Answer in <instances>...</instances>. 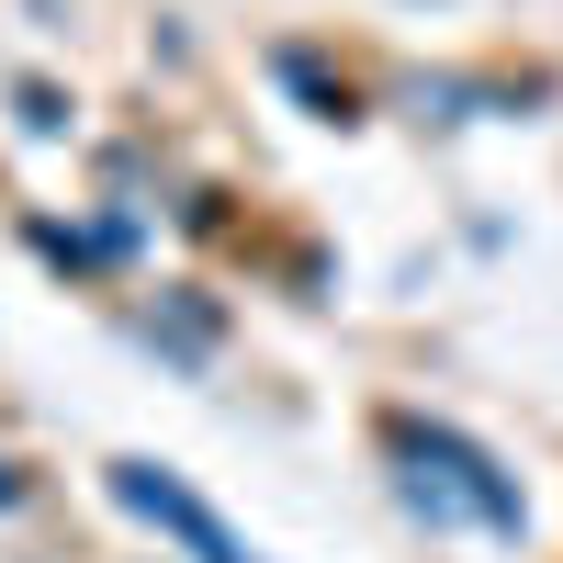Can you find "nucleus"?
Wrapping results in <instances>:
<instances>
[{
	"label": "nucleus",
	"mask_w": 563,
	"mask_h": 563,
	"mask_svg": "<svg viewBox=\"0 0 563 563\" xmlns=\"http://www.w3.org/2000/svg\"><path fill=\"white\" fill-rule=\"evenodd\" d=\"M384 474H395V507L429 519V530H485V541L530 530L519 474H507L474 429H451V417H429V406H384Z\"/></svg>",
	"instance_id": "1"
},
{
	"label": "nucleus",
	"mask_w": 563,
	"mask_h": 563,
	"mask_svg": "<svg viewBox=\"0 0 563 563\" xmlns=\"http://www.w3.org/2000/svg\"><path fill=\"white\" fill-rule=\"evenodd\" d=\"M102 485H113V507H124V519H135V530H158L180 563H260V552H249L238 530H225L214 507H203L192 485L169 474V462H147V451H135V462H113Z\"/></svg>",
	"instance_id": "2"
},
{
	"label": "nucleus",
	"mask_w": 563,
	"mask_h": 563,
	"mask_svg": "<svg viewBox=\"0 0 563 563\" xmlns=\"http://www.w3.org/2000/svg\"><path fill=\"white\" fill-rule=\"evenodd\" d=\"M135 339H147L169 372H214V350H225V316H214V294L169 282V294H147V305H135Z\"/></svg>",
	"instance_id": "3"
},
{
	"label": "nucleus",
	"mask_w": 563,
	"mask_h": 563,
	"mask_svg": "<svg viewBox=\"0 0 563 563\" xmlns=\"http://www.w3.org/2000/svg\"><path fill=\"white\" fill-rule=\"evenodd\" d=\"M271 79L294 90V102H305L316 124H361V90H350V68H327L316 45H271Z\"/></svg>",
	"instance_id": "4"
},
{
	"label": "nucleus",
	"mask_w": 563,
	"mask_h": 563,
	"mask_svg": "<svg viewBox=\"0 0 563 563\" xmlns=\"http://www.w3.org/2000/svg\"><path fill=\"white\" fill-rule=\"evenodd\" d=\"M23 249L45 271H68V282H102V249H90V225H68V214H23Z\"/></svg>",
	"instance_id": "5"
},
{
	"label": "nucleus",
	"mask_w": 563,
	"mask_h": 563,
	"mask_svg": "<svg viewBox=\"0 0 563 563\" xmlns=\"http://www.w3.org/2000/svg\"><path fill=\"white\" fill-rule=\"evenodd\" d=\"M90 249H102V271H135V260H147V214L102 203V214H90Z\"/></svg>",
	"instance_id": "6"
},
{
	"label": "nucleus",
	"mask_w": 563,
	"mask_h": 563,
	"mask_svg": "<svg viewBox=\"0 0 563 563\" xmlns=\"http://www.w3.org/2000/svg\"><path fill=\"white\" fill-rule=\"evenodd\" d=\"M12 124H23V135H68V90H57V79H23V90H12Z\"/></svg>",
	"instance_id": "7"
},
{
	"label": "nucleus",
	"mask_w": 563,
	"mask_h": 563,
	"mask_svg": "<svg viewBox=\"0 0 563 563\" xmlns=\"http://www.w3.org/2000/svg\"><path fill=\"white\" fill-rule=\"evenodd\" d=\"M180 225H192V238H225V192H180Z\"/></svg>",
	"instance_id": "8"
},
{
	"label": "nucleus",
	"mask_w": 563,
	"mask_h": 563,
	"mask_svg": "<svg viewBox=\"0 0 563 563\" xmlns=\"http://www.w3.org/2000/svg\"><path fill=\"white\" fill-rule=\"evenodd\" d=\"M23 496H34V485H23V462H12V451H0V519H12V507H23Z\"/></svg>",
	"instance_id": "9"
}]
</instances>
